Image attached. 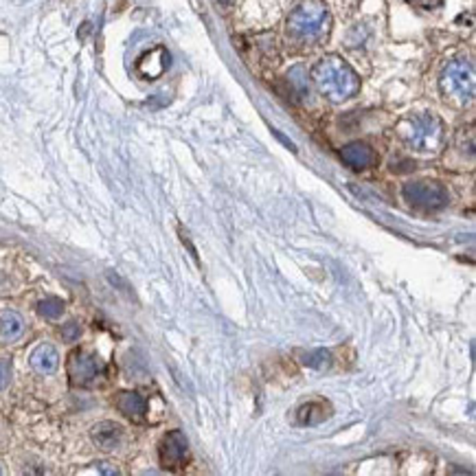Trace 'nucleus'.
Listing matches in <instances>:
<instances>
[{"label":"nucleus","instance_id":"nucleus-5","mask_svg":"<svg viewBox=\"0 0 476 476\" xmlns=\"http://www.w3.org/2000/svg\"><path fill=\"white\" fill-rule=\"evenodd\" d=\"M404 198L409 204L417 208H426V211H437L450 202V195L443 189V185L432 183V180H419V183L404 185Z\"/></svg>","mask_w":476,"mask_h":476},{"label":"nucleus","instance_id":"nucleus-17","mask_svg":"<svg viewBox=\"0 0 476 476\" xmlns=\"http://www.w3.org/2000/svg\"><path fill=\"white\" fill-rule=\"evenodd\" d=\"M79 336H81V327H79L77 323H73V320L62 327V338H64L66 343H75V340L79 338Z\"/></svg>","mask_w":476,"mask_h":476},{"label":"nucleus","instance_id":"nucleus-14","mask_svg":"<svg viewBox=\"0 0 476 476\" xmlns=\"http://www.w3.org/2000/svg\"><path fill=\"white\" fill-rule=\"evenodd\" d=\"M325 417H327V409L323 404H316V402L303 406V409L299 411L301 424H318V422H323Z\"/></svg>","mask_w":476,"mask_h":476},{"label":"nucleus","instance_id":"nucleus-10","mask_svg":"<svg viewBox=\"0 0 476 476\" xmlns=\"http://www.w3.org/2000/svg\"><path fill=\"white\" fill-rule=\"evenodd\" d=\"M167 64H170V53L165 49H156L151 53H145L143 58L138 60V73L147 79H154L165 71Z\"/></svg>","mask_w":476,"mask_h":476},{"label":"nucleus","instance_id":"nucleus-3","mask_svg":"<svg viewBox=\"0 0 476 476\" xmlns=\"http://www.w3.org/2000/svg\"><path fill=\"white\" fill-rule=\"evenodd\" d=\"M400 134L406 141V145L413 147L415 151L432 154L441 147L445 130L439 117L430 115V112H422V115L406 119L400 125Z\"/></svg>","mask_w":476,"mask_h":476},{"label":"nucleus","instance_id":"nucleus-7","mask_svg":"<svg viewBox=\"0 0 476 476\" xmlns=\"http://www.w3.org/2000/svg\"><path fill=\"white\" fill-rule=\"evenodd\" d=\"M158 457H161V466L165 470H178V468H183L187 457H189L187 437L180 430L167 432V435L163 437V441H161Z\"/></svg>","mask_w":476,"mask_h":476},{"label":"nucleus","instance_id":"nucleus-4","mask_svg":"<svg viewBox=\"0 0 476 476\" xmlns=\"http://www.w3.org/2000/svg\"><path fill=\"white\" fill-rule=\"evenodd\" d=\"M439 86L441 92L448 101L457 108H463L468 104H472L474 99V88H476V81H474V66L466 60H454L450 62L443 73L439 77Z\"/></svg>","mask_w":476,"mask_h":476},{"label":"nucleus","instance_id":"nucleus-1","mask_svg":"<svg viewBox=\"0 0 476 476\" xmlns=\"http://www.w3.org/2000/svg\"><path fill=\"white\" fill-rule=\"evenodd\" d=\"M312 81L316 90L334 104L349 101L360 90V79L356 71L336 55H329V58H323L314 64Z\"/></svg>","mask_w":476,"mask_h":476},{"label":"nucleus","instance_id":"nucleus-20","mask_svg":"<svg viewBox=\"0 0 476 476\" xmlns=\"http://www.w3.org/2000/svg\"><path fill=\"white\" fill-rule=\"evenodd\" d=\"M0 474H3V470H0Z\"/></svg>","mask_w":476,"mask_h":476},{"label":"nucleus","instance_id":"nucleus-18","mask_svg":"<svg viewBox=\"0 0 476 476\" xmlns=\"http://www.w3.org/2000/svg\"><path fill=\"white\" fill-rule=\"evenodd\" d=\"M9 377H11V365H9V360H0V391L7 388Z\"/></svg>","mask_w":476,"mask_h":476},{"label":"nucleus","instance_id":"nucleus-15","mask_svg":"<svg viewBox=\"0 0 476 476\" xmlns=\"http://www.w3.org/2000/svg\"><path fill=\"white\" fill-rule=\"evenodd\" d=\"M38 312L44 316V318H60L64 314V301L62 299H44L38 303Z\"/></svg>","mask_w":476,"mask_h":476},{"label":"nucleus","instance_id":"nucleus-2","mask_svg":"<svg viewBox=\"0 0 476 476\" xmlns=\"http://www.w3.org/2000/svg\"><path fill=\"white\" fill-rule=\"evenodd\" d=\"M327 31L329 13L316 0H307V3L299 5L288 18V35L301 44H314V42L323 40Z\"/></svg>","mask_w":476,"mask_h":476},{"label":"nucleus","instance_id":"nucleus-9","mask_svg":"<svg viewBox=\"0 0 476 476\" xmlns=\"http://www.w3.org/2000/svg\"><path fill=\"white\" fill-rule=\"evenodd\" d=\"M123 439V428L115 422H101L92 428V441L101 450H117Z\"/></svg>","mask_w":476,"mask_h":476},{"label":"nucleus","instance_id":"nucleus-11","mask_svg":"<svg viewBox=\"0 0 476 476\" xmlns=\"http://www.w3.org/2000/svg\"><path fill=\"white\" fill-rule=\"evenodd\" d=\"M58 365H60V356H58V352H55L53 345H40L31 354V367L38 373L51 375V373L58 371Z\"/></svg>","mask_w":476,"mask_h":476},{"label":"nucleus","instance_id":"nucleus-19","mask_svg":"<svg viewBox=\"0 0 476 476\" xmlns=\"http://www.w3.org/2000/svg\"><path fill=\"white\" fill-rule=\"evenodd\" d=\"M220 3H224V5H229V3H233V0H220Z\"/></svg>","mask_w":476,"mask_h":476},{"label":"nucleus","instance_id":"nucleus-8","mask_svg":"<svg viewBox=\"0 0 476 476\" xmlns=\"http://www.w3.org/2000/svg\"><path fill=\"white\" fill-rule=\"evenodd\" d=\"M340 158L347 167H352L356 172H362V170H369V167L375 163V151L367 143L354 141V143H347L340 149Z\"/></svg>","mask_w":476,"mask_h":476},{"label":"nucleus","instance_id":"nucleus-16","mask_svg":"<svg viewBox=\"0 0 476 476\" xmlns=\"http://www.w3.org/2000/svg\"><path fill=\"white\" fill-rule=\"evenodd\" d=\"M329 352H325V349H316V352H310L303 356V365L305 367H312V369H325L329 367Z\"/></svg>","mask_w":476,"mask_h":476},{"label":"nucleus","instance_id":"nucleus-12","mask_svg":"<svg viewBox=\"0 0 476 476\" xmlns=\"http://www.w3.org/2000/svg\"><path fill=\"white\" fill-rule=\"evenodd\" d=\"M117 409L130 417L132 422H141L145 417V400L138 395V393H130V391H125V393L117 395Z\"/></svg>","mask_w":476,"mask_h":476},{"label":"nucleus","instance_id":"nucleus-6","mask_svg":"<svg viewBox=\"0 0 476 476\" xmlns=\"http://www.w3.org/2000/svg\"><path fill=\"white\" fill-rule=\"evenodd\" d=\"M101 373V365L95 356H90L83 349H77V352L71 354L68 358V377L75 386H90L97 377Z\"/></svg>","mask_w":476,"mask_h":476},{"label":"nucleus","instance_id":"nucleus-13","mask_svg":"<svg viewBox=\"0 0 476 476\" xmlns=\"http://www.w3.org/2000/svg\"><path fill=\"white\" fill-rule=\"evenodd\" d=\"M22 331H24V323L16 312H5L0 316V340L3 343L18 340Z\"/></svg>","mask_w":476,"mask_h":476}]
</instances>
